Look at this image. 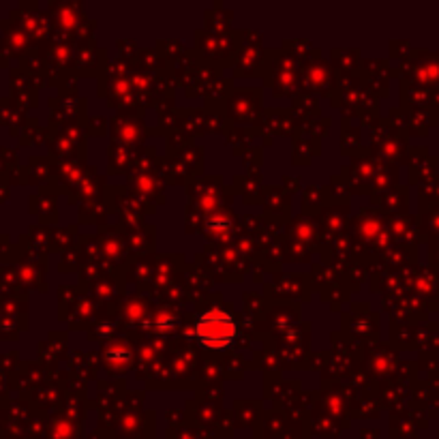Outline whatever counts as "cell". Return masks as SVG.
I'll return each mask as SVG.
<instances>
[{
    "mask_svg": "<svg viewBox=\"0 0 439 439\" xmlns=\"http://www.w3.org/2000/svg\"><path fill=\"white\" fill-rule=\"evenodd\" d=\"M193 336L197 343L206 349L223 351L234 345L238 336V324L236 319L223 311V309H208L202 313L193 326Z\"/></svg>",
    "mask_w": 439,
    "mask_h": 439,
    "instance_id": "1",
    "label": "cell"
},
{
    "mask_svg": "<svg viewBox=\"0 0 439 439\" xmlns=\"http://www.w3.org/2000/svg\"><path fill=\"white\" fill-rule=\"evenodd\" d=\"M105 360L114 366H120V364H129L131 360V349L125 347V345H118V347H112L105 351Z\"/></svg>",
    "mask_w": 439,
    "mask_h": 439,
    "instance_id": "2",
    "label": "cell"
},
{
    "mask_svg": "<svg viewBox=\"0 0 439 439\" xmlns=\"http://www.w3.org/2000/svg\"><path fill=\"white\" fill-rule=\"evenodd\" d=\"M206 229L219 238H225L229 232H232V223L225 219V217H210L208 223H206Z\"/></svg>",
    "mask_w": 439,
    "mask_h": 439,
    "instance_id": "3",
    "label": "cell"
},
{
    "mask_svg": "<svg viewBox=\"0 0 439 439\" xmlns=\"http://www.w3.org/2000/svg\"><path fill=\"white\" fill-rule=\"evenodd\" d=\"M155 330H172L174 328V317L172 315H159L157 319H155V326H153Z\"/></svg>",
    "mask_w": 439,
    "mask_h": 439,
    "instance_id": "4",
    "label": "cell"
}]
</instances>
